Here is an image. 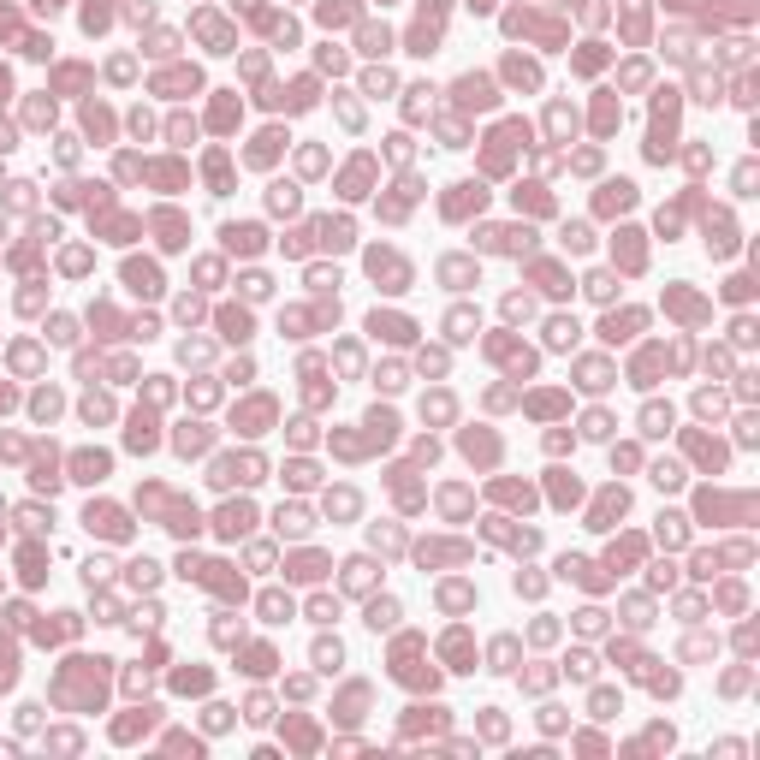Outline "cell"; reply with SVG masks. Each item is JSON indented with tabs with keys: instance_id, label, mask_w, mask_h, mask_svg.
Segmentation results:
<instances>
[{
	"instance_id": "obj_1",
	"label": "cell",
	"mask_w": 760,
	"mask_h": 760,
	"mask_svg": "<svg viewBox=\"0 0 760 760\" xmlns=\"http://www.w3.org/2000/svg\"><path fill=\"white\" fill-rule=\"evenodd\" d=\"M392 618H398V606H392V600H374V606H369V624H374V630L392 624Z\"/></svg>"
},
{
	"instance_id": "obj_2",
	"label": "cell",
	"mask_w": 760,
	"mask_h": 760,
	"mask_svg": "<svg viewBox=\"0 0 760 760\" xmlns=\"http://www.w3.org/2000/svg\"><path fill=\"white\" fill-rule=\"evenodd\" d=\"M315 665H327V671L339 665V641H321V647H315Z\"/></svg>"
},
{
	"instance_id": "obj_3",
	"label": "cell",
	"mask_w": 760,
	"mask_h": 760,
	"mask_svg": "<svg viewBox=\"0 0 760 760\" xmlns=\"http://www.w3.org/2000/svg\"><path fill=\"white\" fill-rule=\"evenodd\" d=\"M280 529H291V535H303V529H309V517H303V511H280Z\"/></svg>"
},
{
	"instance_id": "obj_4",
	"label": "cell",
	"mask_w": 760,
	"mask_h": 760,
	"mask_svg": "<svg viewBox=\"0 0 760 760\" xmlns=\"http://www.w3.org/2000/svg\"><path fill=\"white\" fill-rule=\"evenodd\" d=\"M0 95H6V72H0Z\"/></svg>"
}]
</instances>
